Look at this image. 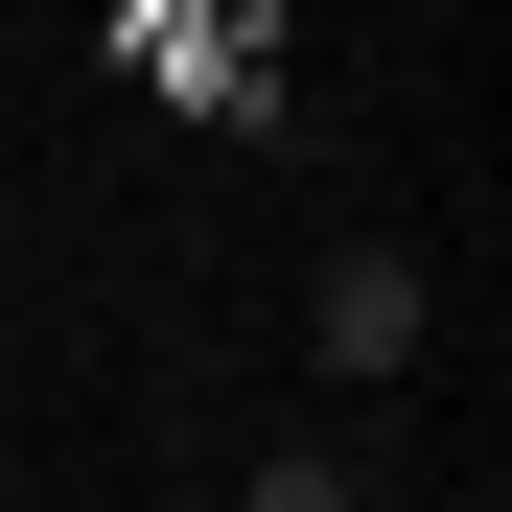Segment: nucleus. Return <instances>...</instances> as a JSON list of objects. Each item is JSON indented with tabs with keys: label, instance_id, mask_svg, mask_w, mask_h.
Returning a JSON list of instances; mask_svg holds the SVG:
<instances>
[{
	"label": "nucleus",
	"instance_id": "nucleus-2",
	"mask_svg": "<svg viewBox=\"0 0 512 512\" xmlns=\"http://www.w3.org/2000/svg\"><path fill=\"white\" fill-rule=\"evenodd\" d=\"M256 512H350V443H256Z\"/></svg>",
	"mask_w": 512,
	"mask_h": 512
},
{
	"label": "nucleus",
	"instance_id": "nucleus-1",
	"mask_svg": "<svg viewBox=\"0 0 512 512\" xmlns=\"http://www.w3.org/2000/svg\"><path fill=\"white\" fill-rule=\"evenodd\" d=\"M419 326H443V303H419V256L350 233V256H326V303H303V373H350V396H373V373H419Z\"/></svg>",
	"mask_w": 512,
	"mask_h": 512
}]
</instances>
